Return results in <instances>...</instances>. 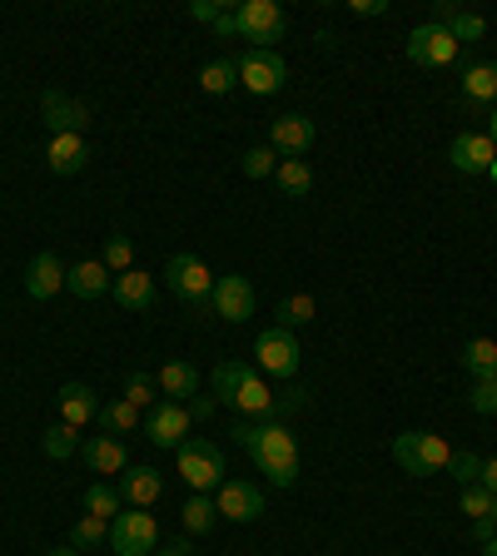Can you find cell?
Returning <instances> with one entry per match:
<instances>
[{"label": "cell", "mask_w": 497, "mask_h": 556, "mask_svg": "<svg viewBox=\"0 0 497 556\" xmlns=\"http://www.w3.org/2000/svg\"><path fill=\"white\" fill-rule=\"evenodd\" d=\"M229 442L239 452H248V462L259 467V477H269L273 487H294L298 482V438L284 423H254V417H239L229 427Z\"/></svg>", "instance_id": "cell-1"}, {"label": "cell", "mask_w": 497, "mask_h": 556, "mask_svg": "<svg viewBox=\"0 0 497 556\" xmlns=\"http://www.w3.org/2000/svg\"><path fill=\"white\" fill-rule=\"evenodd\" d=\"M214 398L229 403L239 417H254V423H273V403H279V392L269 388L259 367L248 363H219L214 367Z\"/></svg>", "instance_id": "cell-2"}, {"label": "cell", "mask_w": 497, "mask_h": 556, "mask_svg": "<svg viewBox=\"0 0 497 556\" xmlns=\"http://www.w3.org/2000/svg\"><path fill=\"white\" fill-rule=\"evenodd\" d=\"M175 473L190 492H214L225 482V448H214L209 438H184L175 448Z\"/></svg>", "instance_id": "cell-3"}, {"label": "cell", "mask_w": 497, "mask_h": 556, "mask_svg": "<svg viewBox=\"0 0 497 556\" xmlns=\"http://www.w3.org/2000/svg\"><path fill=\"white\" fill-rule=\"evenodd\" d=\"M393 462L413 477H433V473H448L453 448L438 432H398V438H393Z\"/></svg>", "instance_id": "cell-4"}, {"label": "cell", "mask_w": 497, "mask_h": 556, "mask_svg": "<svg viewBox=\"0 0 497 556\" xmlns=\"http://www.w3.org/2000/svg\"><path fill=\"white\" fill-rule=\"evenodd\" d=\"M165 279H169V294H175L184 308H194V313H209L214 279H209V263H204V259H194V254H169Z\"/></svg>", "instance_id": "cell-5"}, {"label": "cell", "mask_w": 497, "mask_h": 556, "mask_svg": "<svg viewBox=\"0 0 497 556\" xmlns=\"http://www.w3.org/2000/svg\"><path fill=\"white\" fill-rule=\"evenodd\" d=\"M298 363H304V353H298V338L294 328H284V323H269V328H259V338H254V367H259L264 378H294Z\"/></svg>", "instance_id": "cell-6"}, {"label": "cell", "mask_w": 497, "mask_h": 556, "mask_svg": "<svg viewBox=\"0 0 497 556\" xmlns=\"http://www.w3.org/2000/svg\"><path fill=\"white\" fill-rule=\"evenodd\" d=\"M239 36L254 40V50H279V40L289 36V15L273 5V0H244L234 11Z\"/></svg>", "instance_id": "cell-7"}, {"label": "cell", "mask_w": 497, "mask_h": 556, "mask_svg": "<svg viewBox=\"0 0 497 556\" xmlns=\"http://www.w3.org/2000/svg\"><path fill=\"white\" fill-rule=\"evenodd\" d=\"M160 546V521L140 507H125L110 521V552L115 556H154Z\"/></svg>", "instance_id": "cell-8"}, {"label": "cell", "mask_w": 497, "mask_h": 556, "mask_svg": "<svg viewBox=\"0 0 497 556\" xmlns=\"http://www.w3.org/2000/svg\"><path fill=\"white\" fill-rule=\"evenodd\" d=\"M458 55H462V46L453 40V30L448 25H413L408 30V60L413 65H423V70H448V65H458Z\"/></svg>", "instance_id": "cell-9"}, {"label": "cell", "mask_w": 497, "mask_h": 556, "mask_svg": "<svg viewBox=\"0 0 497 556\" xmlns=\"http://www.w3.org/2000/svg\"><path fill=\"white\" fill-rule=\"evenodd\" d=\"M289 80V60L279 50H248L239 60V85H244L248 95H279Z\"/></svg>", "instance_id": "cell-10"}, {"label": "cell", "mask_w": 497, "mask_h": 556, "mask_svg": "<svg viewBox=\"0 0 497 556\" xmlns=\"http://www.w3.org/2000/svg\"><path fill=\"white\" fill-rule=\"evenodd\" d=\"M214 507H219V521L248 527V521L264 517V492L254 482H244V477H225V482L214 487Z\"/></svg>", "instance_id": "cell-11"}, {"label": "cell", "mask_w": 497, "mask_h": 556, "mask_svg": "<svg viewBox=\"0 0 497 556\" xmlns=\"http://www.w3.org/2000/svg\"><path fill=\"white\" fill-rule=\"evenodd\" d=\"M190 427H194L190 408H184V403H169V398H160V403L150 408V417H144V438H150L154 448L175 452L179 442L190 438Z\"/></svg>", "instance_id": "cell-12"}, {"label": "cell", "mask_w": 497, "mask_h": 556, "mask_svg": "<svg viewBox=\"0 0 497 556\" xmlns=\"http://www.w3.org/2000/svg\"><path fill=\"white\" fill-rule=\"evenodd\" d=\"M40 115H46L50 134H85V125L95 119V109L85 105V100H71L65 90H46V95H40Z\"/></svg>", "instance_id": "cell-13"}, {"label": "cell", "mask_w": 497, "mask_h": 556, "mask_svg": "<svg viewBox=\"0 0 497 556\" xmlns=\"http://www.w3.org/2000/svg\"><path fill=\"white\" fill-rule=\"evenodd\" d=\"M214 319L225 323H248L254 319V288H248L244 273H225V279H214Z\"/></svg>", "instance_id": "cell-14"}, {"label": "cell", "mask_w": 497, "mask_h": 556, "mask_svg": "<svg viewBox=\"0 0 497 556\" xmlns=\"http://www.w3.org/2000/svg\"><path fill=\"white\" fill-rule=\"evenodd\" d=\"M493 159H497V144L487 140L483 130H462V134H453V144H448V165L458 169V174H487V169H493Z\"/></svg>", "instance_id": "cell-15"}, {"label": "cell", "mask_w": 497, "mask_h": 556, "mask_svg": "<svg viewBox=\"0 0 497 556\" xmlns=\"http://www.w3.org/2000/svg\"><path fill=\"white\" fill-rule=\"evenodd\" d=\"M269 150L279 159H304L314 150V119L308 115H279L269 125Z\"/></svg>", "instance_id": "cell-16"}, {"label": "cell", "mask_w": 497, "mask_h": 556, "mask_svg": "<svg viewBox=\"0 0 497 556\" xmlns=\"http://www.w3.org/2000/svg\"><path fill=\"white\" fill-rule=\"evenodd\" d=\"M65 263H60V254L40 249L36 259H30V269H25V294L36 298V303H50L55 294H65Z\"/></svg>", "instance_id": "cell-17"}, {"label": "cell", "mask_w": 497, "mask_h": 556, "mask_svg": "<svg viewBox=\"0 0 497 556\" xmlns=\"http://www.w3.org/2000/svg\"><path fill=\"white\" fill-rule=\"evenodd\" d=\"M115 492H119V502H125V507L150 512L154 502L165 497V477L154 473V467H125V473H119V482H115Z\"/></svg>", "instance_id": "cell-18"}, {"label": "cell", "mask_w": 497, "mask_h": 556, "mask_svg": "<svg viewBox=\"0 0 497 556\" xmlns=\"http://www.w3.org/2000/svg\"><path fill=\"white\" fill-rule=\"evenodd\" d=\"M46 165H50V174H60V179L80 174V169L90 165V140H85V134H50Z\"/></svg>", "instance_id": "cell-19"}, {"label": "cell", "mask_w": 497, "mask_h": 556, "mask_svg": "<svg viewBox=\"0 0 497 556\" xmlns=\"http://www.w3.org/2000/svg\"><path fill=\"white\" fill-rule=\"evenodd\" d=\"M80 457H85V467L90 473H100V477H119L125 467H130V452H125V442L119 438H80Z\"/></svg>", "instance_id": "cell-20"}, {"label": "cell", "mask_w": 497, "mask_h": 556, "mask_svg": "<svg viewBox=\"0 0 497 556\" xmlns=\"http://www.w3.org/2000/svg\"><path fill=\"white\" fill-rule=\"evenodd\" d=\"M65 288H71L75 298H85V303H95V298H105L110 288H115V273H110L100 259H80L71 273H65Z\"/></svg>", "instance_id": "cell-21"}, {"label": "cell", "mask_w": 497, "mask_h": 556, "mask_svg": "<svg viewBox=\"0 0 497 556\" xmlns=\"http://www.w3.org/2000/svg\"><path fill=\"white\" fill-rule=\"evenodd\" d=\"M154 383H160V398H169V403H179V398H194L204 383V373L190 363V358H169L160 373H154Z\"/></svg>", "instance_id": "cell-22"}, {"label": "cell", "mask_w": 497, "mask_h": 556, "mask_svg": "<svg viewBox=\"0 0 497 556\" xmlns=\"http://www.w3.org/2000/svg\"><path fill=\"white\" fill-rule=\"evenodd\" d=\"M110 298H115L125 313H150L154 308V273H144V269L119 273L115 288H110Z\"/></svg>", "instance_id": "cell-23"}, {"label": "cell", "mask_w": 497, "mask_h": 556, "mask_svg": "<svg viewBox=\"0 0 497 556\" xmlns=\"http://www.w3.org/2000/svg\"><path fill=\"white\" fill-rule=\"evenodd\" d=\"M55 408H60V423H71V427H90L100 417V398H95V388H85V383H65Z\"/></svg>", "instance_id": "cell-24"}, {"label": "cell", "mask_w": 497, "mask_h": 556, "mask_svg": "<svg viewBox=\"0 0 497 556\" xmlns=\"http://www.w3.org/2000/svg\"><path fill=\"white\" fill-rule=\"evenodd\" d=\"M462 100L468 105H497V60L462 70Z\"/></svg>", "instance_id": "cell-25"}, {"label": "cell", "mask_w": 497, "mask_h": 556, "mask_svg": "<svg viewBox=\"0 0 497 556\" xmlns=\"http://www.w3.org/2000/svg\"><path fill=\"white\" fill-rule=\"evenodd\" d=\"M179 521H184V532H190V536H204V532H214V527H219V507H214L209 492H190V502H184Z\"/></svg>", "instance_id": "cell-26"}, {"label": "cell", "mask_w": 497, "mask_h": 556, "mask_svg": "<svg viewBox=\"0 0 497 556\" xmlns=\"http://www.w3.org/2000/svg\"><path fill=\"white\" fill-rule=\"evenodd\" d=\"M100 427H105L110 438H125V432H135L140 427V408L125 403V398H115V403H100Z\"/></svg>", "instance_id": "cell-27"}, {"label": "cell", "mask_w": 497, "mask_h": 556, "mask_svg": "<svg viewBox=\"0 0 497 556\" xmlns=\"http://www.w3.org/2000/svg\"><path fill=\"white\" fill-rule=\"evenodd\" d=\"M462 367L477 378H497V344L493 338H468V348H462Z\"/></svg>", "instance_id": "cell-28"}, {"label": "cell", "mask_w": 497, "mask_h": 556, "mask_svg": "<svg viewBox=\"0 0 497 556\" xmlns=\"http://www.w3.org/2000/svg\"><path fill=\"white\" fill-rule=\"evenodd\" d=\"M273 179H279V190H284L289 199H304V194L314 190V169H308V159H279Z\"/></svg>", "instance_id": "cell-29"}, {"label": "cell", "mask_w": 497, "mask_h": 556, "mask_svg": "<svg viewBox=\"0 0 497 556\" xmlns=\"http://www.w3.org/2000/svg\"><path fill=\"white\" fill-rule=\"evenodd\" d=\"M40 452H46V457H55V462L75 457V452H80V427H71V423H50V427H46V438H40Z\"/></svg>", "instance_id": "cell-30"}, {"label": "cell", "mask_w": 497, "mask_h": 556, "mask_svg": "<svg viewBox=\"0 0 497 556\" xmlns=\"http://www.w3.org/2000/svg\"><path fill=\"white\" fill-rule=\"evenodd\" d=\"M239 85V60H209L200 70V90L204 95H229Z\"/></svg>", "instance_id": "cell-31"}, {"label": "cell", "mask_w": 497, "mask_h": 556, "mask_svg": "<svg viewBox=\"0 0 497 556\" xmlns=\"http://www.w3.org/2000/svg\"><path fill=\"white\" fill-rule=\"evenodd\" d=\"M125 403H135L140 413H150V408L160 403V383H154V373H144V367H130V373H125Z\"/></svg>", "instance_id": "cell-32"}, {"label": "cell", "mask_w": 497, "mask_h": 556, "mask_svg": "<svg viewBox=\"0 0 497 556\" xmlns=\"http://www.w3.org/2000/svg\"><path fill=\"white\" fill-rule=\"evenodd\" d=\"M85 512H90V517L115 521L119 512H125V502H119L115 482H90V487H85Z\"/></svg>", "instance_id": "cell-33"}, {"label": "cell", "mask_w": 497, "mask_h": 556, "mask_svg": "<svg viewBox=\"0 0 497 556\" xmlns=\"http://www.w3.org/2000/svg\"><path fill=\"white\" fill-rule=\"evenodd\" d=\"M319 319V303H314V294H284V303H279V323L284 328H304V323H314Z\"/></svg>", "instance_id": "cell-34"}, {"label": "cell", "mask_w": 497, "mask_h": 556, "mask_svg": "<svg viewBox=\"0 0 497 556\" xmlns=\"http://www.w3.org/2000/svg\"><path fill=\"white\" fill-rule=\"evenodd\" d=\"M100 542H110V521L85 512V517L71 527V546H75V552H95Z\"/></svg>", "instance_id": "cell-35"}, {"label": "cell", "mask_w": 497, "mask_h": 556, "mask_svg": "<svg viewBox=\"0 0 497 556\" xmlns=\"http://www.w3.org/2000/svg\"><path fill=\"white\" fill-rule=\"evenodd\" d=\"M100 263H105L115 279H119V273H130V269H135V244H130L125 234H110V238H105V254H100Z\"/></svg>", "instance_id": "cell-36"}, {"label": "cell", "mask_w": 497, "mask_h": 556, "mask_svg": "<svg viewBox=\"0 0 497 556\" xmlns=\"http://www.w3.org/2000/svg\"><path fill=\"white\" fill-rule=\"evenodd\" d=\"M239 169H244L248 179H269L273 169H279V154H273L269 144H254V150H248L244 159H239Z\"/></svg>", "instance_id": "cell-37"}, {"label": "cell", "mask_w": 497, "mask_h": 556, "mask_svg": "<svg viewBox=\"0 0 497 556\" xmlns=\"http://www.w3.org/2000/svg\"><path fill=\"white\" fill-rule=\"evenodd\" d=\"M458 507L462 512H468V517H493V507H497V497H493V492H487V487H462V497H458Z\"/></svg>", "instance_id": "cell-38"}, {"label": "cell", "mask_w": 497, "mask_h": 556, "mask_svg": "<svg viewBox=\"0 0 497 556\" xmlns=\"http://www.w3.org/2000/svg\"><path fill=\"white\" fill-rule=\"evenodd\" d=\"M448 30H453V40H458V46H468V40H483L487 36V21L477 11H458Z\"/></svg>", "instance_id": "cell-39"}, {"label": "cell", "mask_w": 497, "mask_h": 556, "mask_svg": "<svg viewBox=\"0 0 497 556\" xmlns=\"http://www.w3.org/2000/svg\"><path fill=\"white\" fill-rule=\"evenodd\" d=\"M477 473H483V457H477V452H453V462H448V477H453V482H458V487H473Z\"/></svg>", "instance_id": "cell-40"}, {"label": "cell", "mask_w": 497, "mask_h": 556, "mask_svg": "<svg viewBox=\"0 0 497 556\" xmlns=\"http://www.w3.org/2000/svg\"><path fill=\"white\" fill-rule=\"evenodd\" d=\"M468 403H473L477 417H497V378H477V383H473V398H468Z\"/></svg>", "instance_id": "cell-41"}, {"label": "cell", "mask_w": 497, "mask_h": 556, "mask_svg": "<svg viewBox=\"0 0 497 556\" xmlns=\"http://www.w3.org/2000/svg\"><path fill=\"white\" fill-rule=\"evenodd\" d=\"M219 15H225V5H219V0H194V5H190V21H200V25H214Z\"/></svg>", "instance_id": "cell-42"}, {"label": "cell", "mask_w": 497, "mask_h": 556, "mask_svg": "<svg viewBox=\"0 0 497 556\" xmlns=\"http://www.w3.org/2000/svg\"><path fill=\"white\" fill-rule=\"evenodd\" d=\"M214 408H219V398H200V392L190 398V417H194V423H209Z\"/></svg>", "instance_id": "cell-43"}, {"label": "cell", "mask_w": 497, "mask_h": 556, "mask_svg": "<svg viewBox=\"0 0 497 556\" xmlns=\"http://www.w3.org/2000/svg\"><path fill=\"white\" fill-rule=\"evenodd\" d=\"M458 11H462L458 0H433V25H453V15Z\"/></svg>", "instance_id": "cell-44"}, {"label": "cell", "mask_w": 497, "mask_h": 556, "mask_svg": "<svg viewBox=\"0 0 497 556\" xmlns=\"http://www.w3.org/2000/svg\"><path fill=\"white\" fill-rule=\"evenodd\" d=\"M477 487H487L497 497V457H483V473H477Z\"/></svg>", "instance_id": "cell-45"}, {"label": "cell", "mask_w": 497, "mask_h": 556, "mask_svg": "<svg viewBox=\"0 0 497 556\" xmlns=\"http://www.w3.org/2000/svg\"><path fill=\"white\" fill-rule=\"evenodd\" d=\"M348 11L354 15H388V0H354Z\"/></svg>", "instance_id": "cell-46"}, {"label": "cell", "mask_w": 497, "mask_h": 556, "mask_svg": "<svg viewBox=\"0 0 497 556\" xmlns=\"http://www.w3.org/2000/svg\"><path fill=\"white\" fill-rule=\"evenodd\" d=\"M473 536H477V542H493V536H497V521L493 517H477L473 521Z\"/></svg>", "instance_id": "cell-47"}, {"label": "cell", "mask_w": 497, "mask_h": 556, "mask_svg": "<svg viewBox=\"0 0 497 556\" xmlns=\"http://www.w3.org/2000/svg\"><path fill=\"white\" fill-rule=\"evenodd\" d=\"M214 30H219V36H239V21H234V11H225V15H219V21H214Z\"/></svg>", "instance_id": "cell-48"}, {"label": "cell", "mask_w": 497, "mask_h": 556, "mask_svg": "<svg viewBox=\"0 0 497 556\" xmlns=\"http://www.w3.org/2000/svg\"><path fill=\"white\" fill-rule=\"evenodd\" d=\"M154 556H194V546H190V542H184V536H179V542H169V546H165V552H154Z\"/></svg>", "instance_id": "cell-49"}, {"label": "cell", "mask_w": 497, "mask_h": 556, "mask_svg": "<svg viewBox=\"0 0 497 556\" xmlns=\"http://www.w3.org/2000/svg\"><path fill=\"white\" fill-rule=\"evenodd\" d=\"M46 556H80V552H75V546H50Z\"/></svg>", "instance_id": "cell-50"}, {"label": "cell", "mask_w": 497, "mask_h": 556, "mask_svg": "<svg viewBox=\"0 0 497 556\" xmlns=\"http://www.w3.org/2000/svg\"><path fill=\"white\" fill-rule=\"evenodd\" d=\"M487 140L497 144V109H493V119H487Z\"/></svg>", "instance_id": "cell-51"}, {"label": "cell", "mask_w": 497, "mask_h": 556, "mask_svg": "<svg viewBox=\"0 0 497 556\" xmlns=\"http://www.w3.org/2000/svg\"><path fill=\"white\" fill-rule=\"evenodd\" d=\"M483 556H497V536H493V542H483Z\"/></svg>", "instance_id": "cell-52"}, {"label": "cell", "mask_w": 497, "mask_h": 556, "mask_svg": "<svg viewBox=\"0 0 497 556\" xmlns=\"http://www.w3.org/2000/svg\"><path fill=\"white\" fill-rule=\"evenodd\" d=\"M487 179H493V184H497V159H493V169H487Z\"/></svg>", "instance_id": "cell-53"}, {"label": "cell", "mask_w": 497, "mask_h": 556, "mask_svg": "<svg viewBox=\"0 0 497 556\" xmlns=\"http://www.w3.org/2000/svg\"><path fill=\"white\" fill-rule=\"evenodd\" d=\"M493 521H497V507H493Z\"/></svg>", "instance_id": "cell-54"}]
</instances>
